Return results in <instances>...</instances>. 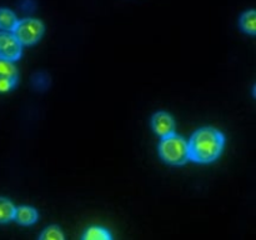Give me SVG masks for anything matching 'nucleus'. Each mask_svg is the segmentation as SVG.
Returning a JSON list of instances; mask_svg holds the SVG:
<instances>
[{"mask_svg": "<svg viewBox=\"0 0 256 240\" xmlns=\"http://www.w3.org/2000/svg\"><path fill=\"white\" fill-rule=\"evenodd\" d=\"M188 148L189 160L198 164H210L222 154L225 135L216 128H200L189 139Z\"/></svg>", "mask_w": 256, "mask_h": 240, "instance_id": "obj_1", "label": "nucleus"}, {"mask_svg": "<svg viewBox=\"0 0 256 240\" xmlns=\"http://www.w3.org/2000/svg\"><path fill=\"white\" fill-rule=\"evenodd\" d=\"M159 155L166 164L180 166L189 162L188 142L176 132L162 138L159 142Z\"/></svg>", "mask_w": 256, "mask_h": 240, "instance_id": "obj_2", "label": "nucleus"}, {"mask_svg": "<svg viewBox=\"0 0 256 240\" xmlns=\"http://www.w3.org/2000/svg\"><path fill=\"white\" fill-rule=\"evenodd\" d=\"M44 30V24L39 19L26 18L18 22L12 34L22 45H32L42 39Z\"/></svg>", "mask_w": 256, "mask_h": 240, "instance_id": "obj_3", "label": "nucleus"}, {"mask_svg": "<svg viewBox=\"0 0 256 240\" xmlns=\"http://www.w3.org/2000/svg\"><path fill=\"white\" fill-rule=\"evenodd\" d=\"M22 45L10 32H0V58L9 62H16L22 56Z\"/></svg>", "mask_w": 256, "mask_h": 240, "instance_id": "obj_4", "label": "nucleus"}, {"mask_svg": "<svg viewBox=\"0 0 256 240\" xmlns=\"http://www.w3.org/2000/svg\"><path fill=\"white\" fill-rule=\"evenodd\" d=\"M18 69L14 62L0 58V92H8L18 84Z\"/></svg>", "mask_w": 256, "mask_h": 240, "instance_id": "obj_5", "label": "nucleus"}, {"mask_svg": "<svg viewBox=\"0 0 256 240\" xmlns=\"http://www.w3.org/2000/svg\"><path fill=\"white\" fill-rule=\"evenodd\" d=\"M152 128L160 138L169 136L175 132V120L169 112H158L152 118Z\"/></svg>", "mask_w": 256, "mask_h": 240, "instance_id": "obj_6", "label": "nucleus"}, {"mask_svg": "<svg viewBox=\"0 0 256 240\" xmlns=\"http://www.w3.org/2000/svg\"><path fill=\"white\" fill-rule=\"evenodd\" d=\"M38 218H39V212L32 206L22 205V206L15 209L14 220L20 225L29 226V225H32L34 222H38Z\"/></svg>", "mask_w": 256, "mask_h": 240, "instance_id": "obj_7", "label": "nucleus"}, {"mask_svg": "<svg viewBox=\"0 0 256 240\" xmlns=\"http://www.w3.org/2000/svg\"><path fill=\"white\" fill-rule=\"evenodd\" d=\"M82 240H114L109 229L104 226H90L82 234Z\"/></svg>", "mask_w": 256, "mask_h": 240, "instance_id": "obj_8", "label": "nucleus"}, {"mask_svg": "<svg viewBox=\"0 0 256 240\" xmlns=\"http://www.w3.org/2000/svg\"><path fill=\"white\" fill-rule=\"evenodd\" d=\"M18 18L12 10L9 9H0V29L2 32H10L15 29L18 24Z\"/></svg>", "mask_w": 256, "mask_h": 240, "instance_id": "obj_9", "label": "nucleus"}, {"mask_svg": "<svg viewBox=\"0 0 256 240\" xmlns=\"http://www.w3.org/2000/svg\"><path fill=\"white\" fill-rule=\"evenodd\" d=\"M240 28L242 32H248L250 35L256 34V14L255 10L250 9L245 12L240 18Z\"/></svg>", "mask_w": 256, "mask_h": 240, "instance_id": "obj_10", "label": "nucleus"}, {"mask_svg": "<svg viewBox=\"0 0 256 240\" xmlns=\"http://www.w3.org/2000/svg\"><path fill=\"white\" fill-rule=\"evenodd\" d=\"M15 209L16 208L9 199L0 196V224H5V222L14 220Z\"/></svg>", "mask_w": 256, "mask_h": 240, "instance_id": "obj_11", "label": "nucleus"}, {"mask_svg": "<svg viewBox=\"0 0 256 240\" xmlns=\"http://www.w3.org/2000/svg\"><path fill=\"white\" fill-rule=\"evenodd\" d=\"M39 240H65V236L58 225H50L40 234Z\"/></svg>", "mask_w": 256, "mask_h": 240, "instance_id": "obj_12", "label": "nucleus"}]
</instances>
